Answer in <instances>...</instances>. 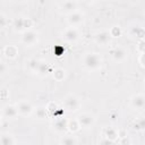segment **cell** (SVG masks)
Masks as SVG:
<instances>
[{"label":"cell","mask_w":145,"mask_h":145,"mask_svg":"<svg viewBox=\"0 0 145 145\" xmlns=\"http://www.w3.org/2000/svg\"><path fill=\"white\" fill-rule=\"evenodd\" d=\"M67 127H68V129L70 130V131H77L78 129H79V123H78V121H77V119H75V120H69L68 121V123H67Z\"/></svg>","instance_id":"603a6c76"},{"label":"cell","mask_w":145,"mask_h":145,"mask_svg":"<svg viewBox=\"0 0 145 145\" xmlns=\"http://www.w3.org/2000/svg\"><path fill=\"white\" fill-rule=\"evenodd\" d=\"M79 32L76 27H67L63 32H62V39L67 42V43H76L79 40Z\"/></svg>","instance_id":"3957f363"},{"label":"cell","mask_w":145,"mask_h":145,"mask_svg":"<svg viewBox=\"0 0 145 145\" xmlns=\"http://www.w3.org/2000/svg\"><path fill=\"white\" fill-rule=\"evenodd\" d=\"M52 76L56 80H62L66 77V70L63 68H56L52 71Z\"/></svg>","instance_id":"ac0fdd59"},{"label":"cell","mask_w":145,"mask_h":145,"mask_svg":"<svg viewBox=\"0 0 145 145\" xmlns=\"http://www.w3.org/2000/svg\"><path fill=\"white\" fill-rule=\"evenodd\" d=\"M133 128L135 130H145V118H138L133 122Z\"/></svg>","instance_id":"ffe728a7"},{"label":"cell","mask_w":145,"mask_h":145,"mask_svg":"<svg viewBox=\"0 0 145 145\" xmlns=\"http://www.w3.org/2000/svg\"><path fill=\"white\" fill-rule=\"evenodd\" d=\"M36 116H37V118H40V119L44 118V117H45V109L42 108V106H40L39 109H36Z\"/></svg>","instance_id":"d4e9b609"},{"label":"cell","mask_w":145,"mask_h":145,"mask_svg":"<svg viewBox=\"0 0 145 145\" xmlns=\"http://www.w3.org/2000/svg\"><path fill=\"white\" fill-rule=\"evenodd\" d=\"M60 145H77V139L72 135H66L60 139Z\"/></svg>","instance_id":"e0dca14e"},{"label":"cell","mask_w":145,"mask_h":145,"mask_svg":"<svg viewBox=\"0 0 145 145\" xmlns=\"http://www.w3.org/2000/svg\"><path fill=\"white\" fill-rule=\"evenodd\" d=\"M110 56H111V58H112V60H113L114 62H118V63H119V62H123V61L127 59L128 52L126 51L125 48L118 45V46H114V48L110 51Z\"/></svg>","instance_id":"277c9868"},{"label":"cell","mask_w":145,"mask_h":145,"mask_svg":"<svg viewBox=\"0 0 145 145\" xmlns=\"http://www.w3.org/2000/svg\"><path fill=\"white\" fill-rule=\"evenodd\" d=\"M83 20H84V15H83V12H80L78 10L69 14L67 17V22L71 27H77L79 24L83 23Z\"/></svg>","instance_id":"9c48e42d"},{"label":"cell","mask_w":145,"mask_h":145,"mask_svg":"<svg viewBox=\"0 0 145 145\" xmlns=\"http://www.w3.org/2000/svg\"><path fill=\"white\" fill-rule=\"evenodd\" d=\"M48 72H50V66H49V63H46V62H44V61H42L41 62V66H40V69H39V75H42V76H44V75H46Z\"/></svg>","instance_id":"7402d4cb"},{"label":"cell","mask_w":145,"mask_h":145,"mask_svg":"<svg viewBox=\"0 0 145 145\" xmlns=\"http://www.w3.org/2000/svg\"><path fill=\"white\" fill-rule=\"evenodd\" d=\"M14 26H15L16 29H23L24 28V31H27V28H28V19H26V18H18V19L15 20Z\"/></svg>","instance_id":"2e32d148"},{"label":"cell","mask_w":145,"mask_h":145,"mask_svg":"<svg viewBox=\"0 0 145 145\" xmlns=\"http://www.w3.org/2000/svg\"><path fill=\"white\" fill-rule=\"evenodd\" d=\"M67 123H68V121H66V120H63V119H59V120H57L54 123H53V127H54V129L57 130V131H63V130H66L68 127H67Z\"/></svg>","instance_id":"d6986e66"},{"label":"cell","mask_w":145,"mask_h":145,"mask_svg":"<svg viewBox=\"0 0 145 145\" xmlns=\"http://www.w3.org/2000/svg\"><path fill=\"white\" fill-rule=\"evenodd\" d=\"M0 143H1V145H15L16 140H15V137L11 134L2 133L1 138H0Z\"/></svg>","instance_id":"4fadbf2b"},{"label":"cell","mask_w":145,"mask_h":145,"mask_svg":"<svg viewBox=\"0 0 145 145\" xmlns=\"http://www.w3.org/2000/svg\"><path fill=\"white\" fill-rule=\"evenodd\" d=\"M58 9L60 12H63V14H71V12H75L77 11V6L78 3L76 1H70V0H66V1H60L58 2Z\"/></svg>","instance_id":"5b68a950"},{"label":"cell","mask_w":145,"mask_h":145,"mask_svg":"<svg viewBox=\"0 0 145 145\" xmlns=\"http://www.w3.org/2000/svg\"><path fill=\"white\" fill-rule=\"evenodd\" d=\"M111 140H109V139H106V138H104L102 142H101V145H111Z\"/></svg>","instance_id":"f1b7e54d"},{"label":"cell","mask_w":145,"mask_h":145,"mask_svg":"<svg viewBox=\"0 0 145 145\" xmlns=\"http://www.w3.org/2000/svg\"><path fill=\"white\" fill-rule=\"evenodd\" d=\"M16 106H17V110H18L19 116H23V117H28V116H31V114L33 113V111H34V108H33V105L31 104V102H28V101H26V100H20V101L16 104Z\"/></svg>","instance_id":"8992f818"},{"label":"cell","mask_w":145,"mask_h":145,"mask_svg":"<svg viewBox=\"0 0 145 145\" xmlns=\"http://www.w3.org/2000/svg\"><path fill=\"white\" fill-rule=\"evenodd\" d=\"M76 119H77L79 126L83 128H91L95 122V118L91 113H87V112L80 113Z\"/></svg>","instance_id":"ba28073f"},{"label":"cell","mask_w":145,"mask_h":145,"mask_svg":"<svg viewBox=\"0 0 145 145\" xmlns=\"http://www.w3.org/2000/svg\"><path fill=\"white\" fill-rule=\"evenodd\" d=\"M118 137H119V134H118L117 129H114V128H112V127H108V128L104 130V138H106V139L113 142V140H116Z\"/></svg>","instance_id":"5bb4252c"},{"label":"cell","mask_w":145,"mask_h":145,"mask_svg":"<svg viewBox=\"0 0 145 145\" xmlns=\"http://www.w3.org/2000/svg\"><path fill=\"white\" fill-rule=\"evenodd\" d=\"M41 60H36V59H32V60H29V62H28V67H29V69L33 71V72H35V74H37L39 72V69H40V66H41Z\"/></svg>","instance_id":"44dd1931"},{"label":"cell","mask_w":145,"mask_h":145,"mask_svg":"<svg viewBox=\"0 0 145 145\" xmlns=\"http://www.w3.org/2000/svg\"><path fill=\"white\" fill-rule=\"evenodd\" d=\"M2 116L6 119H15L19 116L17 106L16 105H11V104H7L2 108Z\"/></svg>","instance_id":"8fae6325"},{"label":"cell","mask_w":145,"mask_h":145,"mask_svg":"<svg viewBox=\"0 0 145 145\" xmlns=\"http://www.w3.org/2000/svg\"><path fill=\"white\" fill-rule=\"evenodd\" d=\"M120 145H130V139L127 136H122V138L120 139Z\"/></svg>","instance_id":"484cf974"},{"label":"cell","mask_w":145,"mask_h":145,"mask_svg":"<svg viewBox=\"0 0 145 145\" xmlns=\"http://www.w3.org/2000/svg\"><path fill=\"white\" fill-rule=\"evenodd\" d=\"M63 105L69 111H76L80 108V101L75 95H68L63 100Z\"/></svg>","instance_id":"52a82bcc"},{"label":"cell","mask_w":145,"mask_h":145,"mask_svg":"<svg viewBox=\"0 0 145 145\" xmlns=\"http://www.w3.org/2000/svg\"><path fill=\"white\" fill-rule=\"evenodd\" d=\"M94 41H95V43H97L99 45H102V46L109 44L110 41H111L110 32H109V31H102V32L95 34V36H94Z\"/></svg>","instance_id":"30bf717a"},{"label":"cell","mask_w":145,"mask_h":145,"mask_svg":"<svg viewBox=\"0 0 145 145\" xmlns=\"http://www.w3.org/2000/svg\"><path fill=\"white\" fill-rule=\"evenodd\" d=\"M83 67L88 71L97 70L102 65V58L96 52H87L82 58Z\"/></svg>","instance_id":"6da1fadb"},{"label":"cell","mask_w":145,"mask_h":145,"mask_svg":"<svg viewBox=\"0 0 145 145\" xmlns=\"http://www.w3.org/2000/svg\"><path fill=\"white\" fill-rule=\"evenodd\" d=\"M144 86H145V80H144Z\"/></svg>","instance_id":"f546056e"},{"label":"cell","mask_w":145,"mask_h":145,"mask_svg":"<svg viewBox=\"0 0 145 145\" xmlns=\"http://www.w3.org/2000/svg\"><path fill=\"white\" fill-rule=\"evenodd\" d=\"M110 35L111 37H119L121 35V28L119 26H113L110 28Z\"/></svg>","instance_id":"cb8c5ba5"},{"label":"cell","mask_w":145,"mask_h":145,"mask_svg":"<svg viewBox=\"0 0 145 145\" xmlns=\"http://www.w3.org/2000/svg\"><path fill=\"white\" fill-rule=\"evenodd\" d=\"M5 22H6V17H5V15H3V14H0V25H1L2 28L5 27Z\"/></svg>","instance_id":"4316f807"},{"label":"cell","mask_w":145,"mask_h":145,"mask_svg":"<svg viewBox=\"0 0 145 145\" xmlns=\"http://www.w3.org/2000/svg\"><path fill=\"white\" fill-rule=\"evenodd\" d=\"M139 62H140L143 66H145V52L142 53V56H140V58H139Z\"/></svg>","instance_id":"83f0119b"},{"label":"cell","mask_w":145,"mask_h":145,"mask_svg":"<svg viewBox=\"0 0 145 145\" xmlns=\"http://www.w3.org/2000/svg\"><path fill=\"white\" fill-rule=\"evenodd\" d=\"M3 54L7 57V58H15L17 54H18V49L15 46V45H7L5 46L3 49Z\"/></svg>","instance_id":"9a60e30c"},{"label":"cell","mask_w":145,"mask_h":145,"mask_svg":"<svg viewBox=\"0 0 145 145\" xmlns=\"http://www.w3.org/2000/svg\"><path fill=\"white\" fill-rule=\"evenodd\" d=\"M130 105L136 110H142L145 108V95L136 94L133 95L130 99Z\"/></svg>","instance_id":"7c38bea8"},{"label":"cell","mask_w":145,"mask_h":145,"mask_svg":"<svg viewBox=\"0 0 145 145\" xmlns=\"http://www.w3.org/2000/svg\"><path fill=\"white\" fill-rule=\"evenodd\" d=\"M39 41V35L33 29H27V31H24L22 33V36H20V42L25 45V46H33L37 43Z\"/></svg>","instance_id":"7a4b0ae2"}]
</instances>
